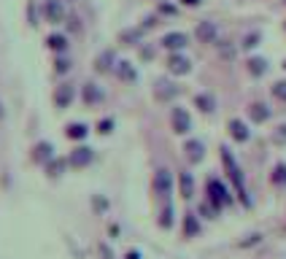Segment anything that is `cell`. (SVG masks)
<instances>
[{
	"label": "cell",
	"instance_id": "obj_10",
	"mask_svg": "<svg viewBox=\"0 0 286 259\" xmlns=\"http://www.w3.org/2000/svg\"><path fill=\"white\" fill-rule=\"evenodd\" d=\"M116 76L122 78V81L127 84H135V78H138V71H135V65H130V62H116Z\"/></svg>",
	"mask_w": 286,
	"mask_h": 259
},
{
	"label": "cell",
	"instance_id": "obj_33",
	"mask_svg": "<svg viewBox=\"0 0 286 259\" xmlns=\"http://www.w3.org/2000/svg\"><path fill=\"white\" fill-rule=\"evenodd\" d=\"M68 68H71V62H68V60H57V73H65Z\"/></svg>",
	"mask_w": 286,
	"mask_h": 259
},
{
	"label": "cell",
	"instance_id": "obj_12",
	"mask_svg": "<svg viewBox=\"0 0 286 259\" xmlns=\"http://www.w3.org/2000/svg\"><path fill=\"white\" fill-rule=\"evenodd\" d=\"M230 135L235 138V141L246 143V141L251 138V132H249V127H246V124L240 122V119H232V122H230Z\"/></svg>",
	"mask_w": 286,
	"mask_h": 259
},
{
	"label": "cell",
	"instance_id": "obj_20",
	"mask_svg": "<svg viewBox=\"0 0 286 259\" xmlns=\"http://www.w3.org/2000/svg\"><path fill=\"white\" fill-rule=\"evenodd\" d=\"M265 71H267V62L262 60V57H254V60H249V73H251V76H262Z\"/></svg>",
	"mask_w": 286,
	"mask_h": 259
},
{
	"label": "cell",
	"instance_id": "obj_2",
	"mask_svg": "<svg viewBox=\"0 0 286 259\" xmlns=\"http://www.w3.org/2000/svg\"><path fill=\"white\" fill-rule=\"evenodd\" d=\"M208 203L214 205L216 211L227 208V205L232 203V194H230V189H227L224 184L219 181V178H208Z\"/></svg>",
	"mask_w": 286,
	"mask_h": 259
},
{
	"label": "cell",
	"instance_id": "obj_1",
	"mask_svg": "<svg viewBox=\"0 0 286 259\" xmlns=\"http://www.w3.org/2000/svg\"><path fill=\"white\" fill-rule=\"evenodd\" d=\"M221 162H224V168H227V173H230L232 184H235V192H238V197L243 200V205H246V208H249V205H251V200H249V194H246L243 173H240L238 162H235V157H232V154H230V148H227V146H221Z\"/></svg>",
	"mask_w": 286,
	"mask_h": 259
},
{
	"label": "cell",
	"instance_id": "obj_14",
	"mask_svg": "<svg viewBox=\"0 0 286 259\" xmlns=\"http://www.w3.org/2000/svg\"><path fill=\"white\" fill-rule=\"evenodd\" d=\"M179 184H181V197L189 200L192 194H194V181H192V176H189V173H181V176H179Z\"/></svg>",
	"mask_w": 286,
	"mask_h": 259
},
{
	"label": "cell",
	"instance_id": "obj_22",
	"mask_svg": "<svg viewBox=\"0 0 286 259\" xmlns=\"http://www.w3.org/2000/svg\"><path fill=\"white\" fill-rule=\"evenodd\" d=\"M159 227H165V229H170L173 227V208H170V203L162 208V214H159Z\"/></svg>",
	"mask_w": 286,
	"mask_h": 259
},
{
	"label": "cell",
	"instance_id": "obj_28",
	"mask_svg": "<svg viewBox=\"0 0 286 259\" xmlns=\"http://www.w3.org/2000/svg\"><path fill=\"white\" fill-rule=\"evenodd\" d=\"M256 41H259V33H251V36H246V41H243V49H254Z\"/></svg>",
	"mask_w": 286,
	"mask_h": 259
},
{
	"label": "cell",
	"instance_id": "obj_24",
	"mask_svg": "<svg viewBox=\"0 0 286 259\" xmlns=\"http://www.w3.org/2000/svg\"><path fill=\"white\" fill-rule=\"evenodd\" d=\"M46 14H49V22H60L62 19V5L57 3V0H51L46 5Z\"/></svg>",
	"mask_w": 286,
	"mask_h": 259
},
{
	"label": "cell",
	"instance_id": "obj_11",
	"mask_svg": "<svg viewBox=\"0 0 286 259\" xmlns=\"http://www.w3.org/2000/svg\"><path fill=\"white\" fill-rule=\"evenodd\" d=\"M71 100H73V86L71 84H62L60 89H57V95H54L57 108H68V106H71Z\"/></svg>",
	"mask_w": 286,
	"mask_h": 259
},
{
	"label": "cell",
	"instance_id": "obj_3",
	"mask_svg": "<svg viewBox=\"0 0 286 259\" xmlns=\"http://www.w3.org/2000/svg\"><path fill=\"white\" fill-rule=\"evenodd\" d=\"M170 124H173V132H179V135H186V132L192 130V119L189 113H186V108H173V113H170Z\"/></svg>",
	"mask_w": 286,
	"mask_h": 259
},
{
	"label": "cell",
	"instance_id": "obj_4",
	"mask_svg": "<svg viewBox=\"0 0 286 259\" xmlns=\"http://www.w3.org/2000/svg\"><path fill=\"white\" fill-rule=\"evenodd\" d=\"M154 189H157L159 197H165V200L170 197V189H173V176H170L168 168H159L157 170V176H154Z\"/></svg>",
	"mask_w": 286,
	"mask_h": 259
},
{
	"label": "cell",
	"instance_id": "obj_17",
	"mask_svg": "<svg viewBox=\"0 0 286 259\" xmlns=\"http://www.w3.org/2000/svg\"><path fill=\"white\" fill-rule=\"evenodd\" d=\"M249 113H251L254 122H267V119H270V111H267V106H262V103H254V106L249 108Z\"/></svg>",
	"mask_w": 286,
	"mask_h": 259
},
{
	"label": "cell",
	"instance_id": "obj_35",
	"mask_svg": "<svg viewBox=\"0 0 286 259\" xmlns=\"http://www.w3.org/2000/svg\"><path fill=\"white\" fill-rule=\"evenodd\" d=\"M127 259H141V254H138V251H130V254H127Z\"/></svg>",
	"mask_w": 286,
	"mask_h": 259
},
{
	"label": "cell",
	"instance_id": "obj_31",
	"mask_svg": "<svg viewBox=\"0 0 286 259\" xmlns=\"http://www.w3.org/2000/svg\"><path fill=\"white\" fill-rule=\"evenodd\" d=\"M111 127H113V119H103V122L97 124V130H100V132H111Z\"/></svg>",
	"mask_w": 286,
	"mask_h": 259
},
{
	"label": "cell",
	"instance_id": "obj_8",
	"mask_svg": "<svg viewBox=\"0 0 286 259\" xmlns=\"http://www.w3.org/2000/svg\"><path fill=\"white\" fill-rule=\"evenodd\" d=\"M197 38H200V43H214L216 41V25L214 22H200L197 25Z\"/></svg>",
	"mask_w": 286,
	"mask_h": 259
},
{
	"label": "cell",
	"instance_id": "obj_32",
	"mask_svg": "<svg viewBox=\"0 0 286 259\" xmlns=\"http://www.w3.org/2000/svg\"><path fill=\"white\" fill-rule=\"evenodd\" d=\"M65 168V162H51L49 165V170H51V176H60V170Z\"/></svg>",
	"mask_w": 286,
	"mask_h": 259
},
{
	"label": "cell",
	"instance_id": "obj_34",
	"mask_svg": "<svg viewBox=\"0 0 286 259\" xmlns=\"http://www.w3.org/2000/svg\"><path fill=\"white\" fill-rule=\"evenodd\" d=\"M181 3H184V5H200L203 0H181Z\"/></svg>",
	"mask_w": 286,
	"mask_h": 259
},
{
	"label": "cell",
	"instance_id": "obj_27",
	"mask_svg": "<svg viewBox=\"0 0 286 259\" xmlns=\"http://www.w3.org/2000/svg\"><path fill=\"white\" fill-rule=\"evenodd\" d=\"M273 95H276L278 100H284V103H286V81H278L276 86H273Z\"/></svg>",
	"mask_w": 286,
	"mask_h": 259
},
{
	"label": "cell",
	"instance_id": "obj_5",
	"mask_svg": "<svg viewBox=\"0 0 286 259\" xmlns=\"http://www.w3.org/2000/svg\"><path fill=\"white\" fill-rule=\"evenodd\" d=\"M168 71H170V73H176V76H186V73L192 71V65H189V60H186L184 54H170V60H168Z\"/></svg>",
	"mask_w": 286,
	"mask_h": 259
},
{
	"label": "cell",
	"instance_id": "obj_29",
	"mask_svg": "<svg viewBox=\"0 0 286 259\" xmlns=\"http://www.w3.org/2000/svg\"><path fill=\"white\" fill-rule=\"evenodd\" d=\"M200 214H203V216H208V219H214L216 208H214V205H211V203H203V205H200Z\"/></svg>",
	"mask_w": 286,
	"mask_h": 259
},
{
	"label": "cell",
	"instance_id": "obj_13",
	"mask_svg": "<svg viewBox=\"0 0 286 259\" xmlns=\"http://www.w3.org/2000/svg\"><path fill=\"white\" fill-rule=\"evenodd\" d=\"M184 151H186V157H189V162H200V159L205 157V148H203L200 141H186Z\"/></svg>",
	"mask_w": 286,
	"mask_h": 259
},
{
	"label": "cell",
	"instance_id": "obj_6",
	"mask_svg": "<svg viewBox=\"0 0 286 259\" xmlns=\"http://www.w3.org/2000/svg\"><path fill=\"white\" fill-rule=\"evenodd\" d=\"M95 159V154H92V148H87V146H81V148H76V151L71 154V159L68 162L73 165V168H87L89 162Z\"/></svg>",
	"mask_w": 286,
	"mask_h": 259
},
{
	"label": "cell",
	"instance_id": "obj_19",
	"mask_svg": "<svg viewBox=\"0 0 286 259\" xmlns=\"http://www.w3.org/2000/svg\"><path fill=\"white\" fill-rule=\"evenodd\" d=\"M194 106H197L203 113H211V111H214V106H216V100L211 95H197V97H194Z\"/></svg>",
	"mask_w": 286,
	"mask_h": 259
},
{
	"label": "cell",
	"instance_id": "obj_16",
	"mask_svg": "<svg viewBox=\"0 0 286 259\" xmlns=\"http://www.w3.org/2000/svg\"><path fill=\"white\" fill-rule=\"evenodd\" d=\"M100 100H103V92L97 89L95 84L84 86V103H87V106H95V103H100Z\"/></svg>",
	"mask_w": 286,
	"mask_h": 259
},
{
	"label": "cell",
	"instance_id": "obj_36",
	"mask_svg": "<svg viewBox=\"0 0 286 259\" xmlns=\"http://www.w3.org/2000/svg\"><path fill=\"white\" fill-rule=\"evenodd\" d=\"M0 116H3V108H0Z\"/></svg>",
	"mask_w": 286,
	"mask_h": 259
},
{
	"label": "cell",
	"instance_id": "obj_7",
	"mask_svg": "<svg viewBox=\"0 0 286 259\" xmlns=\"http://www.w3.org/2000/svg\"><path fill=\"white\" fill-rule=\"evenodd\" d=\"M186 43H189V38H186L184 33H168V36L162 38V46L170 49V51H181Z\"/></svg>",
	"mask_w": 286,
	"mask_h": 259
},
{
	"label": "cell",
	"instance_id": "obj_21",
	"mask_svg": "<svg viewBox=\"0 0 286 259\" xmlns=\"http://www.w3.org/2000/svg\"><path fill=\"white\" fill-rule=\"evenodd\" d=\"M273 184L276 186H286V162H278L273 170Z\"/></svg>",
	"mask_w": 286,
	"mask_h": 259
},
{
	"label": "cell",
	"instance_id": "obj_18",
	"mask_svg": "<svg viewBox=\"0 0 286 259\" xmlns=\"http://www.w3.org/2000/svg\"><path fill=\"white\" fill-rule=\"evenodd\" d=\"M33 157H36V162H46V159H51V143H38L36 148H33Z\"/></svg>",
	"mask_w": 286,
	"mask_h": 259
},
{
	"label": "cell",
	"instance_id": "obj_26",
	"mask_svg": "<svg viewBox=\"0 0 286 259\" xmlns=\"http://www.w3.org/2000/svg\"><path fill=\"white\" fill-rule=\"evenodd\" d=\"M68 46L65 41V36H49V49H54V51H62Z\"/></svg>",
	"mask_w": 286,
	"mask_h": 259
},
{
	"label": "cell",
	"instance_id": "obj_30",
	"mask_svg": "<svg viewBox=\"0 0 286 259\" xmlns=\"http://www.w3.org/2000/svg\"><path fill=\"white\" fill-rule=\"evenodd\" d=\"M273 141H276V143H286V124H281V127L276 130V135H273Z\"/></svg>",
	"mask_w": 286,
	"mask_h": 259
},
{
	"label": "cell",
	"instance_id": "obj_15",
	"mask_svg": "<svg viewBox=\"0 0 286 259\" xmlns=\"http://www.w3.org/2000/svg\"><path fill=\"white\" fill-rule=\"evenodd\" d=\"M184 235L186 238H194V235H200V222L194 214H186L184 216Z\"/></svg>",
	"mask_w": 286,
	"mask_h": 259
},
{
	"label": "cell",
	"instance_id": "obj_25",
	"mask_svg": "<svg viewBox=\"0 0 286 259\" xmlns=\"http://www.w3.org/2000/svg\"><path fill=\"white\" fill-rule=\"evenodd\" d=\"M68 138H87V124H68Z\"/></svg>",
	"mask_w": 286,
	"mask_h": 259
},
{
	"label": "cell",
	"instance_id": "obj_9",
	"mask_svg": "<svg viewBox=\"0 0 286 259\" xmlns=\"http://www.w3.org/2000/svg\"><path fill=\"white\" fill-rule=\"evenodd\" d=\"M176 95H179V86L170 84V81H159L157 89H154V97H157V100H173Z\"/></svg>",
	"mask_w": 286,
	"mask_h": 259
},
{
	"label": "cell",
	"instance_id": "obj_23",
	"mask_svg": "<svg viewBox=\"0 0 286 259\" xmlns=\"http://www.w3.org/2000/svg\"><path fill=\"white\" fill-rule=\"evenodd\" d=\"M108 62H113V51H106L103 57H97V62H95V71H97V73H106L108 68H111Z\"/></svg>",
	"mask_w": 286,
	"mask_h": 259
}]
</instances>
